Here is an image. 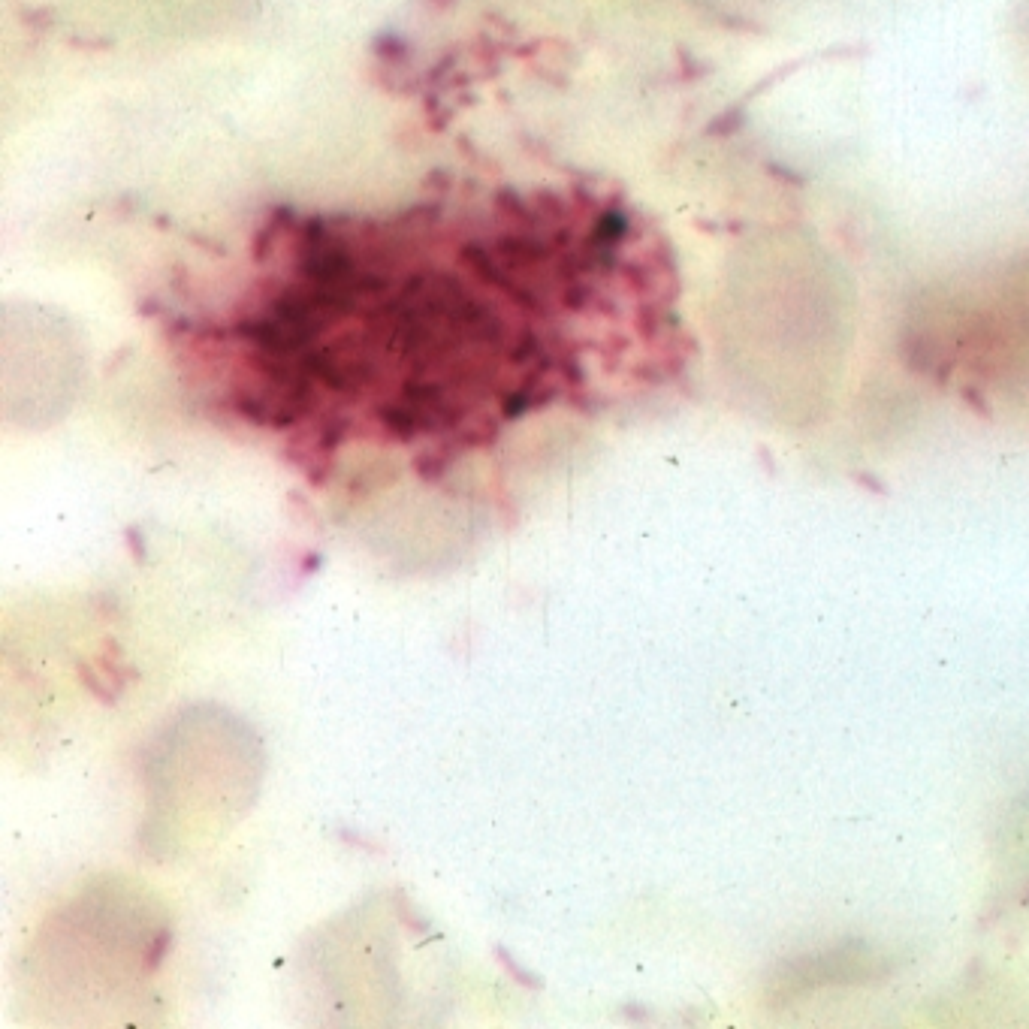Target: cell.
Returning a JSON list of instances; mask_svg holds the SVG:
<instances>
[{"mask_svg": "<svg viewBox=\"0 0 1029 1029\" xmlns=\"http://www.w3.org/2000/svg\"><path fill=\"white\" fill-rule=\"evenodd\" d=\"M565 206L507 203L486 221L414 212L399 221L293 224L269 254L263 296L236 335L272 399L296 420L308 396H381L402 438L444 432L504 396L510 414L550 366L541 326L613 269L619 221L577 227Z\"/></svg>", "mask_w": 1029, "mask_h": 1029, "instance_id": "6da1fadb", "label": "cell"}]
</instances>
